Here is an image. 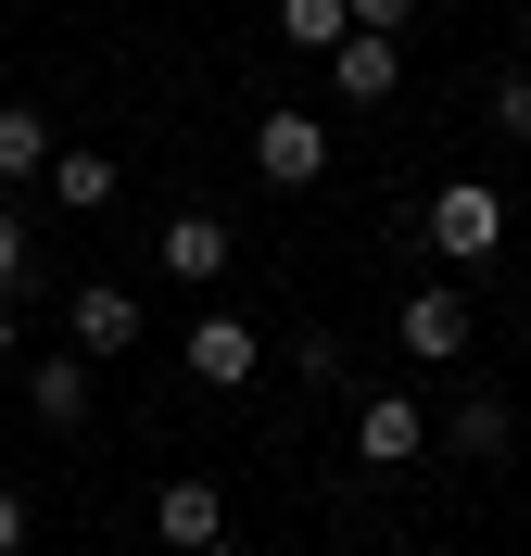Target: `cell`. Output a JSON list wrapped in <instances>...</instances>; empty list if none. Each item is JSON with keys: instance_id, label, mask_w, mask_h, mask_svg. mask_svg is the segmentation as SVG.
I'll list each match as a JSON object with an SVG mask.
<instances>
[{"instance_id": "obj_1", "label": "cell", "mask_w": 531, "mask_h": 556, "mask_svg": "<svg viewBox=\"0 0 531 556\" xmlns=\"http://www.w3.org/2000/svg\"><path fill=\"white\" fill-rule=\"evenodd\" d=\"M418 241L443 253V266H494L506 253V190L494 177H443V190L418 203Z\"/></svg>"}, {"instance_id": "obj_2", "label": "cell", "mask_w": 531, "mask_h": 556, "mask_svg": "<svg viewBox=\"0 0 531 556\" xmlns=\"http://www.w3.org/2000/svg\"><path fill=\"white\" fill-rule=\"evenodd\" d=\"M253 367H266V329H253L241 304H203V316H190V380H203V392H241Z\"/></svg>"}, {"instance_id": "obj_3", "label": "cell", "mask_w": 531, "mask_h": 556, "mask_svg": "<svg viewBox=\"0 0 531 556\" xmlns=\"http://www.w3.org/2000/svg\"><path fill=\"white\" fill-rule=\"evenodd\" d=\"M253 165H266V190H317V177H329V127H317V114H291V102H266Z\"/></svg>"}, {"instance_id": "obj_4", "label": "cell", "mask_w": 531, "mask_h": 556, "mask_svg": "<svg viewBox=\"0 0 531 556\" xmlns=\"http://www.w3.org/2000/svg\"><path fill=\"white\" fill-rule=\"evenodd\" d=\"M392 342L418 354V367H456V354H468V291H456V278H430V291H405V316H392Z\"/></svg>"}, {"instance_id": "obj_5", "label": "cell", "mask_w": 531, "mask_h": 556, "mask_svg": "<svg viewBox=\"0 0 531 556\" xmlns=\"http://www.w3.org/2000/svg\"><path fill=\"white\" fill-rule=\"evenodd\" d=\"M64 342L89 354V367H102V354H127V342H140V291H127V278H89V291L64 304Z\"/></svg>"}, {"instance_id": "obj_6", "label": "cell", "mask_w": 531, "mask_h": 556, "mask_svg": "<svg viewBox=\"0 0 531 556\" xmlns=\"http://www.w3.org/2000/svg\"><path fill=\"white\" fill-rule=\"evenodd\" d=\"M329 89H342V102H392V89H405V38H392V26H354L342 51H329Z\"/></svg>"}, {"instance_id": "obj_7", "label": "cell", "mask_w": 531, "mask_h": 556, "mask_svg": "<svg viewBox=\"0 0 531 556\" xmlns=\"http://www.w3.org/2000/svg\"><path fill=\"white\" fill-rule=\"evenodd\" d=\"M418 443H430V405H418V392H367V405H354V455H367V468H405Z\"/></svg>"}, {"instance_id": "obj_8", "label": "cell", "mask_w": 531, "mask_h": 556, "mask_svg": "<svg viewBox=\"0 0 531 556\" xmlns=\"http://www.w3.org/2000/svg\"><path fill=\"white\" fill-rule=\"evenodd\" d=\"M26 405H38V430H89V354H38L26 367Z\"/></svg>"}, {"instance_id": "obj_9", "label": "cell", "mask_w": 531, "mask_h": 556, "mask_svg": "<svg viewBox=\"0 0 531 556\" xmlns=\"http://www.w3.org/2000/svg\"><path fill=\"white\" fill-rule=\"evenodd\" d=\"M152 531H165L177 556H203L215 531H228V493H215V481H165V493H152Z\"/></svg>"}, {"instance_id": "obj_10", "label": "cell", "mask_w": 531, "mask_h": 556, "mask_svg": "<svg viewBox=\"0 0 531 556\" xmlns=\"http://www.w3.org/2000/svg\"><path fill=\"white\" fill-rule=\"evenodd\" d=\"M430 443H456V455H506V443H519V405H506V392H456V417H430Z\"/></svg>"}, {"instance_id": "obj_11", "label": "cell", "mask_w": 531, "mask_h": 556, "mask_svg": "<svg viewBox=\"0 0 531 556\" xmlns=\"http://www.w3.org/2000/svg\"><path fill=\"white\" fill-rule=\"evenodd\" d=\"M51 203H64V215H102V203H114V152H89V139H51Z\"/></svg>"}, {"instance_id": "obj_12", "label": "cell", "mask_w": 531, "mask_h": 556, "mask_svg": "<svg viewBox=\"0 0 531 556\" xmlns=\"http://www.w3.org/2000/svg\"><path fill=\"white\" fill-rule=\"evenodd\" d=\"M165 278H190V291L228 278V228H215V215H177V228H165Z\"/></svg>"}, {"instance_id": "obj_13", "label": "cell", "mask_w": 531, "mask_h": 556, "mask_svg": "<svg viewBox=\"0 0 531 556\" xmlns=\"http://www.w3.org/2000/svg\"><path fill=\"white\" fill-rule=\"evenodd\" d=\"M0 177H51V114L38 102H0Z\"/></svg>"}, {"instance_id": "obj_14", "label": "cell", "mask_w": 531, "mask_h": 556, "mask_svg": "<svg viewBox=\"0 0 531 556\" xmlns=\"http://www.w3.org/2000/svg\"><path fill=\"white\" fill-rule=\"evenodd\" d=\"M279 38H291V51H342L354 13H342V0H279Z\"/></svg>"}, {"instance_id": "obj_15", "label": "cell", "mask_w": 531, "mask_h": 556, "mask_svg": "<svg viewBox=\"0 0 531 556\" xmlns=\"http://www.w3.org/2000/svg\"><path fill=\"white\" fill-rule=\"evenodd\" d=\"M494 127H506V139H531V64H506V76H494Z\"/></svg>"}, {"instance_id": "obj_16", "label": "cell", "mask_w": 531, "mask_h": 556, "mask_svg": "<svg viewBox=\"0 0 531 556\" xmlns=\"http://www.w3.org/2000/svg\"><path fill=\"white\" fill-rule=\"evenodd\" d=\"M0 291H26V215L0 203Z\"/></svg>"}, {"instance_id": "obj_17", "label": "cell", "mask_w": 531, "mask_h": 556, "mask_svg": "<svg viewBox=\"0 0 531 556\" xmlns=\"http://www.w3.org/2000/svg\"><path fill=\"white\" fill-rule=\"evenodd\" d=\"M354 26H405V13H418V0H342Z\"/></svg>"}, {"instance_id": "obj_18", "label": "cell", "mask_w": 531, "mask_h": 556, "mask_svg": "<svg viewBox=\"0 0 531 556\" xmlns=\"http://www.w3.org/2000/svg\"><path fill=\"white\" fill-rule=\"evenodd\" d=\"M13 544H26V493L0 481V556H13Z\"/></svg>"}, {"instance_id": "obj_19", "label": "cell", "mask_w": 531, "mask_h": 556, "mask_svg": "<svg viewBox=\"0 0 531 556\" xmlns=\"http://www.w3.org/2000/svg\"><path fill=\"white\" fill-rule=\"evenodd\" d=\"M203 556H253V544H228V531H215V544H203Z\"/></svg>"}, {"instance_id": "obj_20", "label": "cell", "mask_w": 531, "mask_h": 556, "mask_svg": "<svg viewBox=\"0 0 531 556\" xmlns=\"http://www.w3.org/2000/svg\"><path fill=\"white\" fill-rule=\"evenodd\" d=\"M519 64H531V0H519Z\"/></svg>"}, {"instance_id": "obj_21", "label": "cell", "mask_w": 531, "mask_h": 556, "mask_svg": "<svg viewBox=\"0 0 531 556\" xmlns=\"http://www.w3.org/2000/svg\"><path fill=\"white\" fill-rule=\"evenodd\" d=\"M0 354H13V329H0Z\"/></svg>"}]
</instances>
